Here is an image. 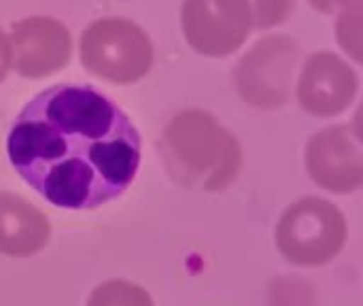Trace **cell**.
<instances>
[{"label":"cell","mask_w":363,"mask_h":306,"mask_svg":"<svg viewBox=\"0 0 363 306\" xmlns=\"http://www.w3.org/2000/svg\"><path fill=\"white\" fill-rule=\"evenodd\" d=\"M6 153L19 179L49 204L87 211L130 187L140 164V134L102 92L62 83L19 111Z\"/></svg>","instance_id":"6da1fadb"},{"label":"cell","mask_w":363,"mask_h":306,"mask_svg":"<svg viewBox=\"0 0 363 306\" xmlns=\"http://www.w3.org/2000/svg\"><path fill=\"white\" fill-rule=\"evenodd\" d=\"M168 168L183 185H200L206 192L225 190L242 168L238 141L208 113L181 111L164 130Z\"/></svg>","instance_id":"7a4b0ae2"},{"label":"cell","mask_w":363,"mask_h":306,"mask_svg":"<svg viewBox=\"0 0 363 306\" xmlns=\"http://www.w3.org/2000/svg\"><path fill=\"white\" fill-rule=\"evenodd\" d=\"M81 64L87 72L119 85L147 77L153 66V43L125 17H102L81 34Z\"/></svg>","instance_id":"3957f363"},{"label":"cell","mask_w":363,"mask_h":306,"mask_svg":"<svg viewBox=\"0 0 363 306\" xmlns=\"http://www.w3.org/2000/svg\"><path fill=\"white\" fill-rule=\"evenodd\" d=\"M274 241L287 262L296 266H323L342 251L347 219L336 204L308 196L283 213Z\"/></svg>","instance_id":"277c9868"},{"label":"cell","mask_w":363,"mask_h":306,"mask_svg":"<svg viewBox=\"0 0 363 306\" xmlns=\"http://www.w3.org/2000/svg\"><path fill=\"white\" fill-rule=\"evenodd\" d=\"M300 45L272 34L257 40L236 64L234 81L240 98L255 109H279L289 100Z\"/></svg>","instance_id":"5b68a950"},{"label":"cell","mask_w":363,"mask_h":306,"mask_svg":"<svg viewBox=\"0 0 363 306\" xmlns=\"http://www.w3.org/2000/svg\"><path fill=\"white\" fill-rule=\"evenodd\" d=\"M181 21L185 40L194 51L225 58L249 38L253 11L249 0H185Z\"/></svg>","instance_id":"8992f818"},{"label":"cell","mask_w":363,"mask_h":306,"mask_svg":"<svg viewBox=\"0 0 363 306\" xmlns=\"http://www.w3.org/2000/svg\"><path fill=\"white\" fill-rule=\"evenodd\" d=\"M11 64L26 79H45L60 72L72 55L68 28L45 15L19 19L11 26Z\"/></svg>","instance_id":"52a82bcc"},{"label":"cell","mask_w":363,"mask_h":306,"mask_svg":"<svg viewBox=\"0 0 363 306\" xmlns=\"http://www.w3.org/2000/svg\"><path fill=\"white\" fill-rule=\"evenodd\" d=\"M355 70L336 53H313L298 79V100L315 117H336L345 113L357 94Z\"/></svg>","instance_id":"ba28073f"},{"label":"cell","mask_w":363,"mask_h":306,"mask_svg":"<svg viewBox=\"0 0 363 306\" xmlns=\"http://www.w3.org/2000/svg\"><path fill=\"white\" fill-rule=\"evenodd\" d=\"M306 168L311 179L334 194H351L363 183L362 149L347 126L317 132L306 145Z\"/></svg>","instance_id":"9c48e42d"},{"label":"cell","mask_w":363,"mask_h":306,"mask_svg":"<svg viewBox=\"0 0 363 306\" xmlns=\"http://www.w3.org/2000/svg\"><path fill=\"white\" fill-rule=\"evenodd\" d=\"M51 226L32 202L17 194H0V253L32 258L49 243Z\"/></svg>","instance_id":"30bf717a"},{"label":"cell","mask_w":363,"mask_h":306,"mask_svg":"<svg viewBox=\"0 0 363 306\" xmlns=\"http://www.w3.org/2000/svg\"><path fill=\"white\" fill-rule=\"evenodd\" d=\"M87 306H153V300L145 288L115 279L98 285L91 292Z\"/></svg>","instance_id":"8fae6325"},{"label":"cell","mask_w":363,"mask_h":306,"mask_svg":"<svg viewBox=\"0 0 363 306\" xmlns=\"http://www.w3.org/2000/svg\"><path fill=\"white\" fill-rule=\"evenodd\" d=\"M359 38H362V0L345 6L338 19V40L355 60H362Z\"/></svg>","instance_id":"7c38bea8"},{"label":"cell","mask_w":363,"mask_h":306,"mask_svg":"<svg viewBox=\"0 0 363 306\" xmlns=\"http://www.w3.org/2000/svg\"><path fill=\"white\" fill-rule=\"evenodd\" d=\"M249 4L253 11V26L259 30L283 23L291 11L289 0H249Z\"/></svg>","instance_id":"4fadbf2b"},{"label":"cell","mask_w":363,"mask_h":306,"mask_svg":"<svg viewBox=\"0 0 363 306\" xmlns=\"http://www.w3.org/2000/svg\"><path fill=\"white\" fill-rule=\"evenodd\" d=\"M11 70V43L9 36L0 30V83Z\"/></svg>","instance_id":"5bb4252c"},{"label":"cell","mask_w":363,"mask_h":306,"mask_svg":"<svg viewBox=\"0 0 363 306\" xmlns=\"http://www.w3.org/2000/svg\"><path fill=\"white\" fill-rule=\"evenodd\" d=\"M308 2H311V6H315L321 13H336L338 9L342 11L345 6L359 2V0H308Z\"/></svg>","instance_id":"9a60e30c"}]
</instances>
